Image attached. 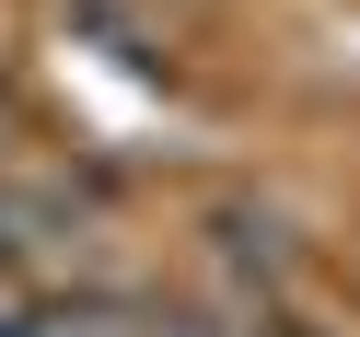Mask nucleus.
I'll return each mask as SVG.
<instances>
[{
    "label": "nucleus",
    "instance_id": "obj_2",
    "mask_svg": "<svg viewBox=\"0 0 360 337\" xmlns=\"http://www.w3.org/2000/svg\"><path fill=\"white\" fill-rule=\"evenodd\" d=\"M267 337H314V326H267Z\"/></svg>",
    "mask_w": 360,
    "mask_h": 337
},
{
    "label": "nucleus",
    "instance_id": "obj_1",
    "mask_svg": "<svg viewBox=\"0 0 360 337\" xmlns=\"http://www.w3.org/2000/svg\"><path fill=\"white\" fill-rule=\"evenodd\" d=\"M210 256H221V279L279 291V279H290V221L256 210V198H221V210H210Z\"/></svg>",
    "mask_w": 360,
    "mask_h": 337
}]
</instances>
